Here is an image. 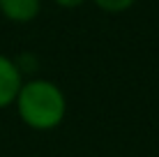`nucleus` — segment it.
I'll use <instances>...</instances> for the list:
<instances>
[{
    "mask_svg": "<svg viewBox=\"0 0 159 157\" xmlns=\"http://www.w3.org/2000/svg\"><path fill=\"white\" fill-rule=\"evenodd\" d=\"M14 109L25 127L35 132H51L67 118V97L53 81L28 79L14 99Z\"/></svg>",
    "mask_w": 159,
    "mask_h": 157,
    "instance_id": "1",
    "label": "nucleus"
},
{
    "mask_svg": "<svg viewBox=\"0 0 159 157\" xmlns=\"http://www.w3.org/2000/svg\"><path fill=\"white\" fill-rule=\"evenodd\" d=\"M23 69L19 60L0 53V111L14 106V99L23 85Z\"/></svg>",
    "mask_w": 159,
    "mask_h": 157,
    "instance_id": "2",
    "label": "nucleus"
},
{
    "mask_svg": "<svg viewBox=\"0 0 159 157\" xmlns=\"http://www.w3.org/2000/svg\"><path fill=\"white\" fill-rule=\"evenodd\" d=\"M42 12V0H0V16L9 23H30Z\"/></svg>",
    "mask_w": 159,
    "mask_h": 157,
    "instance_id": "3",
    "label": "nucleus"
},
{
    "mask_svg": "<svg viewBox=\"0 0 159 157\" xmlns=\"http://www.w3.org/2000/svg\"><path fill=\"white\" fill-rule=\"evenodd\" d=\"M92 2H95L97 9H102L106 14H122L134 7L136 0H92Z\"/></svg>",
    "mask_w": 159,
    "mask_h": 157,
    "instance_id": "4",
    "label": "nucleus"
},
{
    "mask_svg": "<svg viewBox=\"0 0 159 157\" xmlns=\"http://www.w3.org/2000/svg\"><path fill=\"white\" fill-rule=\"evenodd\" d=\"M53 2H56L58 7H62V9H76V7H81V5H85L88 0H53Z\"/></svg>",
    "mask_w": 159,
    "mask_h": 157,
    "instance_id": "5",
    "label": "nucleus"
}]
</instances>
